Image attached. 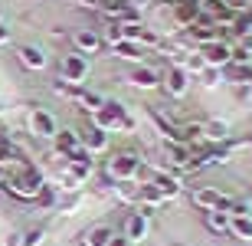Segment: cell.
<instances>
[{
  "label": "cell",
  "instance_id": "6da1fadb",
  "mask_svg": "<svg viewBox=\"0 0 252 246\" xmlns=\"http://www.w3.org/2000/svg\"><path fill=\"white\" fill-rule=\"evenodd\" d=\"M3 187H7L13 197H20V200H36L39 190H43V177H39V171L27 168L20 177H7V180H3Z\"/></svg>",
  "mask_w": 252,
  "mask_h": 246
},
{
  "label": "cell",
  "instance_id": "7a4b0ae2",
  "mask_svg": "<svg viewBox=\"0 0 252 246\" xmlns=\"http://www.w3.org/2000/svg\"><path fill=\"white\" fill-rule=\"evenodd\" d=\"M92 118H95V128L98 132H118V128H131V118L125 115V108L118 102H105L98 112H92Z\"/></svg>",
  "mask_w": 252,
  "mask_h": 246
},
{
  "label": "cell",
  "instance_id": "3957f363",
  "mask_svg": "<svg viewBox=\"0 0 252 246\" xmlns=\"http://www.w3.org/2000/svg\"><path fill=\"white\" fill-rule=\"evenodd\" d=\"M59 76L65 85H82L89 76V59L82 53H72V56H63V66H59Z\"/></svg>",
  "mask_w": 252,
  "mask_h": 246
},
{
  "label": "cell",
  "instance_id": "277c9868",
  "mask_svg": "<svg viewBox=\"0 0 252 246\" xmlns=\"http://www.w3.org/2000/svg\"><path fill=\"white\" fill-rule=\"evenodd\" d=\"M138 168H141V161L134 154H115L112 161H108V174H112L115 180H122V184L138 177Z\"/></svg>",
  "mask_w": 252,
  "mask_h": 246
},
{
  "label": "cell",
  "instance_id": "5b68a950",
  "mask_svg": "<svg viewBox=\"0 0 252 246\" xmlns=\"http://www.w3.org/2000/svg\"><path fill=\"white\" fill-rule=\"evenodd\" d=\"M200 56H203V63L210 69H220V66H229L233 63V46L223 43V39H216V43H206Z\"/></svg>",
  "mask_w": 252,
  "mask_h": 246
},
{
  "label": "cell",
  "instance_id": "8992f818",
  "mask_svg": "<svg viewBox=\"0 0 252 246\" xmlns=\"http://www.w3.org/2000/svg\"><path fill=\"white\" fill-rule=\"evenodd\" d=\"M30 128H33V135H39V138H56V118L49 112H43V108H33Z\"/></svg>",
  "mask_w": 252,
  "mask_h": 246
},
{
  "label": "cell",
  "instance_id": "52a82bcc",
  "mask_svg": "<svg viewBox=\"0 0 252 246\" xmlns=\"http://www.w3.org/2000/svg\"><path fill=\"white\" fill-rule=\"evenodd\" d=\"M167 92L174 95V99H180V95L187 92V85H190V72L184 66H174V69H167Z\"/></svg>",
  "mask_w": 252,
  "mask_h": 246
},
{
  "label": "cell",
  "instance_id": "ba28073f",
  "mask_svg": "<svg viewBox=\"0 0 252 246\" xmlns=\"http://www.w3.org/2000/svg\"><path fill=\"white\" fill-rule=\"evenodd\" d=\"M148 237V217L144 213H131L128 223H125V240L128 243H138V240Z\"/></svg>",
  "mask_w": 252,
  "mask_h": 246
},
{
  "label": "cell",
  "instance_id": "9c48e42d",
  "mask_svg": "<svg viewBox=\"0 0 252 246\" xmlns=\"http://www.w3.org/2000/svg\"><path fill=\"white\" fill-rule=\"evenodd\" d=\"M229 233L236 240H252V213H233L229 217Z\"/></svg>",
  "mask_w": 252,
  "mask_h": 246
},
{
  "label": "cell",
  "instance_id": "30bf717a",
  "mask_svg": "<svg viewBox=\"0 0 252 246\" xmlns=\"http://www.w3.org/2000/svg\"><path fill=\"white\" fill-rule=\"evenodd\" d=\"M200 13H203V10H200L196 0H180L177 7H174V17H177L180 23H187V27H193L196 20H200Z\"/></svg>",
  "mask_w": 252,
  "mask_h": 246
},
{
  "label": "cell",
  "instance_id": "8fae6325",
  "mask_svg": "<svg viewBox=\"0 0 252 246\" xmlns=\"http://www.w3.org/2000/svg\"><path fill=\"white\" fill-rule=\"evenodd\" d=\"M128 82H131V85H138V89H154V85L160 82V76H158V69L138 66V69H134V72L128 76Z\"/></svg>",
  "mask_w": 252,
  "mask_h": 246
},
{
  "label": "cell",
  "instance_id": "7c38bea8",
  "mask_svg": "<svg viewBox=\"0 0 252 246\" xmlns=\"http://www.w3.org/2000/svg\"><path fill=\"white\" fill-rule=\"evenodd\" d=\"M151 184H154V187L164 194V200H167V197H177V194H180V180H177V177H170V174H164V171H158Z\"/></svg>",
  "mask_w": 252,
  "mask_h": 246
},
{
  "label": "cell",
  "instance_id": "4fadbf2b",
  "mask_svg": "<svg viewBox=\"0 0 252 246\" xmlns=\"http://www.w3.org/2000/svg\"><path fill=\"white\" fill-rule=\"evenodd\" d=\"M229 217L233 213H226V210H206V227H210V233H229Z\"/></svg>",
  "mask_w": 252,
  "mask_h": 246
},
{
  "label": "cell",
  "instance_id": "5bb4252c",
  "mask_svg": "<svg viewBox=\"0 0 252 246\" xmlns=\"http://www.w3.org/2000/svg\"><path fill=\"white\" fill-rule=\"evenodd\" d=\"M75 46H79V53H95V49H102V36L98 33H92V30H79L75 33Z\"/></svg>",
  "mask_w": 252,
  "mask_h": 246
},
{
  "label": "cell",
  "instance_id": "9a60e30c",
  "mask_svg": "<svg viewBox=\"0 0 252 246\" xmlns=\"http://www.w3.org/2000/svg\"><path fill=\"white\" fill-rule=\"evenodd\" d=\"M20 63L27 69H46V56H43V49H36V46H23L20 49Z\"/></svg>",
  "mask_w": 252,
  "mask_h": 246
},
{
  "label": "cell",
  "instance_id": "2e32d148",
  "mask_svg": "<svg viewBox=\"0 0 252 246\" xmlns=\"http://www.w3.org/2000/svg\"><path fill=\"white\" fill-rule=\"evenodd\" d=\"M82 141V148L89 154L92 151H105V144H108V135L105 132H98V128H92V132H85V138H79Z\"/></svg>",
  "mask_w": 252,
  "mask_h": 246
},
{
  "label": "cell",
  "instance_id": "e0dca14e",
  "mask_svg": "<svg viewBox=\"0 0 252 246\" xmlns=\"http://www.w3.org/2000/svg\"><path fill=\"white\" fill-rule=\"evenodd\" d=\"M79 144H82V141H79V135H75V132H56V148H59L63 158H65V154H72Z\"/></svg>",
  "mask_w": 252,
  "mask_h": 246
},
{
  "label": "cell",
  "instance_id": "ac0fdd59",
  "mask_svg": "<svg viewBox=\"0 0 252 246\" xmlns=\"http://www.w3.org/2000/svg\"><path fill=\"white\" fill-rule=\"evenodd\" d=\"M115 53H118L122 59H131V63H141V59H144V49H141L138 43H128V39L115 43Z\"/></svg>",
  "mask_w": 252,
  "mask_h": 246
},
{
  "label": "cell",
  "instance_id": "d6986e66",
  "mask_svg": "<svg viewBox=\"0 0 252 246\" xmlns=\"http://www.w3.org/2000/svg\"><path fill=\"white\" fill-rule=\"evenodd\" d=\"M203 138L206 141H220L223 144L226 138H229V128H226V122H206L203 125Z\"/></svg>",
  "mask_w": 252,
  "mask_h": 246
},
{
  "label": "cell",
  "instance_id": "ffe728a7",
  "mask_svg": "<svg viewBox=\"0 0 252 246\" xmlns=\"http://www.w3.org/2000/svg\"><path fill=\"white\" fill-rule=\"evenodd\" d=\"M112 237H115V233H112L108 227H92L89 233H85L82 243H85V246H108V240H112Z\"/></svg>",
  "mask_w": 252,
  "mask_h": 246
},
{
  "label": "cell",
  "instance_id": "44dd1931",
  "mask_svg": "<svg viewBox=\"0 0 252 246\" xmlns=\"http://www.w3.org/2000/svg\"><path fill=\"white\" fill-rule=\"evenodd\" d=\"M75 102H82L85 108H89V112H98V108L105 105V99H102V95H95V92H85V89H79Z\"/></svg>",
  "mask_w": 252,
  "mask_h": 246
},
{
  "label": "cell",
  "instance_id": "7402d4cb",
  "mask_svg": "<svg viewBox=\"0 0 252 246\" xmlns=\"http://www.w3.org/2000/svg\"><path fill=\"white\" fill-rule=\"evenodd\" d=\"M105 39H108V43H112V46H115V43H122V27H118V23H115V27H108V30H105Z\"/></svg>",
  "mask_w": 252,
  "mask_h": 246
},
{
  "label": "cell",
  "instance_id": "603a6c76",
  "mask_svg": "<svg viewBox=\"0 0 252 246\" xmlns=\"http://www.w3.org/2000/svg\"><path fill=\"white\" fill-rule=\"evenodd\" d=\"M39 240H43V230H33V233L23 237V243H20V246H39Z\"/></svg>",
  "mask_w": 252,
  "mask_h": 246
},
{
  "label": "cell",
  "instance_id": "cb8c5ba5",
  "mask_svg": "<svg viewBox=\"0 0 252 246\" xmlns=\"http://www.w3.org/2000/svg\"><path fill=\"white\" fill-rule=\"evenodd\" d=\"M203 79H206V85H216V69L206 66V69H203Z\"/></svg>",
  "mask_w": 252,
  "mask_h": 246
},
{
  "label": "cell",
  "instance_id": "d4e9b609",
  "mask_svg": "<svg viewBox=\"0 0 252 246\" xmlns=\"http://www.w3.org/2000/svg\"><path fill=\"white\" fill-rule=\"evenodd\" d=\"M20 243H23V237H20V233H10V237H7V243H3V246H20Z\"/></svg>",
  "mask_w": 252,
  "mask_h": 246
},
{
  "label": "cell",
  "instance_id": "484cf974",
  "mask_svg": "<svg viewBox=\"0 0 252 246\" xmlns=\"http://www.w3.org/2000/svg\"><path fill=\"white\" fill-rule=\"evenodd\" d=\"M108 246H131V243L125 237H112V240H108Z\"/></svg>",
  "mask_w": 252,
  "mask_h": 246
},
{
  "label": "cell",
  "instance_id": "4316f807",
  "mask_svg": "<svg viewBox=\"0 0 252 246\" xmlns=\"http://www.w3.org/2000/svg\"><path fill=\"white\" fill-rule=\"evenodd\" d=\"M7 39H10V30L3 27V23H0V46H3V43H7Z\"/></svg>",
  "mask_w": 252,
  "mask_h": 246
},
{
  "label": "cell",
  "instance_id": "83f0119b",
  "mask_svg": "<svg viewBox=\"0 0 252 246\" xmlns=\"http://www.w3.org/2000/svg\"><path fill=\"white\" fill-rule=\"evenodd\" d=\"M3 180H7V168H3V164H0V184H3Z\"/></svg>",
  "mask_w": 252,
  "mask_h": 246
},
{
  "label": "cell",
  "instance_id": "f1b7e54d",
  "mask_svg": "<svg viewBox=\"0 0 252 246\" xmlns=\"http://www.w3.org/2000/svg\"><path fill=\"white\" fill-rule=\"evenodd\" d=\"M246 207H249V210H252V197H249V204H246Z\"/></svg>",
  "mask_w": 252,
  "mask_h": 246
},
{
  "label": "cell",
  "instance_id": "f546056e",
  "mask_svg": "<svg viewBox=\"0 0 252 246\" xmlns=\"http://www.w3.org/2000/svg\"><path fill=\"white\" fill-rule=\"evenodd\" d=\"M216 3H226V0H216Z\"/></svg>",
  "mask_w": 252,
  "mask_h": 246
}]
</instances>
